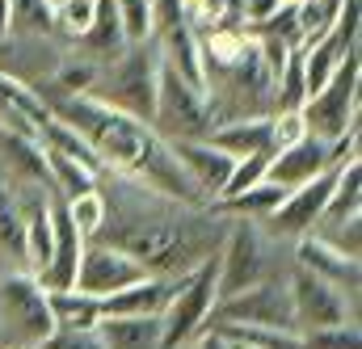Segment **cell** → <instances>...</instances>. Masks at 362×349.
<instances>
[{"label": "cell", "mask_w": 362, "mask_h": 349, "mask_svg": "<svg viewBox=\"0 0 362 349\" xmlns=\"http://www.w3.org/2000/svg\"><path fill=\"white\" fill-rule=\"evenodd\" d=\"M223 215L211 206H181L160 198V211H131L127 223H101V232L93 240H105L122 253H131L144 265V273H160V278H177L189 273L194 265L219 253L223 240Z\"/></svg>", "instance_id": "1"}, {"label": "cell", "mask_w": 362, "mask_h": 349, "mask_svg": "<svg viewBox=\"0 0 362 349\" xmlns=\"http://www.w3.org/2000/svg\"><path fill=\"white\" fill-rule=\"evenodd\" d=\"M51 114H59L68 126H76L85 135L101 169H114L122 177H135L148 156L160 148V135L152 131V122H139L131 114H122L118 105L101 101L97 93H76V97H64L51 105Z\"/></svg>", "instance_id": "2"}, {"label": "cell", "mask_w": 362, "mask_h": 349, "mask_svg": "<svg viewBox=\"0 0 362 349\" xmlns=\"http://www.w3.org/2000/svg\"><path fill=\"white\" fill-rule=\"evenodd\" d=\"M358 85H362V59H358V47H354V51H346L337 72L303 101L299 114H303L308 135L333 143L346 131H354L358 126Z\"/></svg>", "instance_id": "3"}, {"label": "cell", "mask_w": 362, "mask_h": 349, "mask_svg": "<svg viewBox=\"0 0 362 349\" xmlns=\"http://www.w3.org/2000/svg\"><path fill=\"white\" fill-rule=\"evenodd\" d=\"M223 219H232V223L223 227V240L215 253V299L270 278V244H266L262 223L245 219V215H223Z\"/></svg>", "instance_id": "4"}, {"label": "cell", "mask_w": 362, "mask_h": 349, "mask_svg": "<svg viewBox=\"0 0 362 349\" xmlns=\"http://www.w3.org/2000/svg\"><path fill=\"white\" fill-rule=\"evenodd\" d=\"M55 333V316L42 282L25 273L0 278V345H42Z\"/></svg>", "instance_id": "5"}, {"label": "cell", "mask_w": 362, "mask_h": 349, "mask_svg": "<svg viewBox=\"0 0 362 349\" xmlns=\"http://www.w3.org/2000/svg\"><path fill=\"white\" fill-rule=\"evenodd\" d=\"M156 76H160V51H156V38L152 42H135L127 47L118 59H110V72H105V85L97 97L118 105L122 114L139 118V122H152V110H156Z\"/></svg>", "instance_id": "6"}, {"label": "cell", "mask_w": 362, "mask_h": 349, "mask_svg": "<svg viewBox=\"0 0 362 349\" xmlns=\"http://www.w3.org/2000/svg\"><path fill=\"white\" fill-rule=\"evenodd\" d=\"M211 307H215V257H206L202 265H194L189 273L177 278V286L160 312V345H189V337H198L206 329Z\"/></svg>", "instance_id": "7"}, {"label": "cell", "mask_w": 362, "mask_h": 349, "mask_svg": "<svg viewBox=\"0 0 362 349\" xmlns=\"http://www.w3.org/2000/svg\"><path fill=\"white\" fill-rule=\"evenodd\" d=\"M215 324H249V329H286L295 333V312H291V290H286V278H262L236 295H223L215 299L211 316H206V329Z\"/></svg>", "instance_id": "8"}, {"label": "cell", "mask_w": 362, "mask_h": 349, "mask_svg": "<svg viewBox=\"0 0 362 349\" xmlns=\"http://www.w3.org/2000/svg\"><path fill=\"white\" fill-rule=\"evenodd\" d=\"M215 126L211 101L189 88L177 72L160 59V76H156V110H152V131L160 139H206Z\"/></svg>", "instance_id": "9"}, {"label": "cell", "mask_w": 362, "mask_h": 349, "mask_svg": "<svg viewBox=\"0 0 362 349\" xmlns=\"http://www.w3.org/2000/svg\"><path fill=\"white\" fill-rule=\"evenodd\" d=\"M286 290H291V312H295V333L299 337L354 320V299H346L333 282H325V278H316L299 265L286 273Z\"/></svg>", "instance_id": "10"}, {"label": "cell", "mask_w": 362, "mask_h": 349, "mask_svg": "<svg viewBox=\"0 0 362 349\" xmlns=\"http://www.w3.org/2000/svg\"><path fill=\"white\" fill-rule=\"evenodd\" d=\"M333 177H337V165H329L325 173H316L312 181H303V185L286 189V194H282V202H278L270 215L262 219V223H266V232L278 236V240H299V236L316 232V227H320V219H325V202H329Z\"/></svg>", "instance_id": "11"}, {"label": "cell", "mask_w": 362, "mask_h": 349, "mask_svg": "<svg viewBox=\"0 0 362 349\" xmlns=\"http://www.w3.org/2000/svg\"><path fill=\"white\" fill-rule=\"evenodd\" d=\"M144 278V265L135 261L131 253L105 244V240H85V253H81V269H76V290H85L93 299H105L131 282Z\"/></svg>", "instance_id": "12"}, {"label": "cell", "mask_w": 362, "mask_h": 349, "mask_svg": "<svg viewBox=\"0 0 362 349\" xmlns=\"http://www.w3.org/2000/svg\"><path fill=\"white\" fill-rule=\"evenodd\" d=\"M295 265H299V269H308V273H316V278H325V282H333L346 299H354V303H358L362 257H346V253H337L329 240H320L316 232H308V236H299V240H295Z\"/></svg>", "instance_id": "13"}, {"label": "cell", "mask_w": 362, "mask_h": 349, "mask_svg": "<svg viewBox=\"0 0 362 349\" xmlns=\"http://www.w3.org/2000/svg\"><path fill=\"white\" fill-rule=\"evenodd\" d=\"M165 143L173 148V156L181 160V169H185L189 181L198 185L202 202L211 206V202L223 194V181H228V173H232L236 156H228V152L215 148L211 139H165Z\"/></svg>", "instance_id": "14"}, {"label": "cell", "mask_w": 362, "mask_h": 349, "mask_svg": "<svg viewBox=\"0 0 362 349\" xmlns=\"http://www.w3.org/2000/svg\"><path fill=\"white\" fill-rule=\"evenodd\" d=\"M156 51L185 85L198 88L211 101V76H206V59H202V38H198V30L189 21H177L165 34H156Z\"/></svg>", "instance_id": "15"}, {"label": "cell", "mask_w": 362, "mask_h": 349, "mask_svg": "<svg viewBox=\"0 0 362 349\" xmlns=\"http://www.w3.org/2000/svg\"><path fill=\"white\" fill-rule=\"evenodd\" d=\"M329 165H333V148L325 139H316V135H303L299 143H291V148H282V152L270 156L266 181L282 185V189H295V185L312 181L316 173H325Z\"/></svg>", "instance_id": "16"}, {"label": "cell", "mask_w": 362, "mask_h": 349, "mask_svg": "<svg viewBox=\"0 0 362 349\" xmlns=\"http://www.w3.org/2000/svg\"><path fill=\"white\" fill-rule=\"evenodd\" d=\"M47 118H51V101H42L38 88L17 81V76H8V72H0V126L38 139Z\"/></svg>", "instance_id": "17"}, {"label": "cell", "mask_w": 362, "mask_h": 349, "mask_svg": "<svg viewBox=\"0 0 362 349\" xmlns=\"http://www.w3.org/2000/svg\"><path fill=\"white\" fill-rule=\"evenodd\" d=\"M177 278L144 273L139 282H131V286H122V290H114V295L101 299V320L105 316H160L165 303H169V295H173V286H177Z\"/></svg>", "instance_id": "18"}, {"label": "cell", "mask_w": 362, "mask_h": 349, "mask_svg": "<svg viewBox=\"0 0 362 349\" xmlns=\"http://www.w3.org/2000/svg\"><path fill=\"white\" fill-rule=\"evenodd\" d=\"M215 148H223L228 156H249L270 148V114H240V118H223L211 126L206 135Z\"/></svg>", "instance_id": "19"}, {"label": "cell", "mask_w": 362, "mask_h": 349, "mask_svg": "<svg viewBox=\"0 0 362 349\" xmlns=\"http://www.w3.org/2000/svg\"><path fill=\"white\" fill-rule=\"evenodd\" d=\"M97 329H101L105 349H165L160 316H105Z\"/></svg>", "instance_id": "20"}, {"label": "cell", "mask_w": 362, "mask_h": 349, "mask_svg": "<svg viewBox=\"0 0 362 349\" xmlns=\"http://www.w3.org/2000/svg\"><path fill=\"white\" fill-rule=\"evenodd\" d=\"M81 42H85V51H89L93 59H105V64L127 51V34H122L114 0H97V13H93L89 30L81 34Z\"/></svg>", "instance_id": "21"}, {"label": "cell", "mask_w": 362, "mask_h": 349, "mask_svg": "<svg viewBox=\"0 0 362 349\" xmlns=\"http://www.w3.org/2000/svg\"><path fill=\"white\" fill-rule=\"evenodd\" d=\"M55 329H97L101 324V299H93L85 290L68 286V290H47Z\"/></svg>", "instance_id": "22"}, {"label": "cell", "mask_w": 362, "mask_h": 349, "mask_svg": "<svg viewBox=\"0 0 362 349\" xmlns=\"http://www.w3.org/2000/svg\"><path fill=\"white\" fill-rule=\"evenodd\" d=\"M346 215H362V160L358 156L337 165L329 202H325V219H346Z\"/></svg>", "instance_id": "23"}, {"label": "cell", "mask_w": 362, "mask_h": 349, "mask_svg": "<svg viewBox=\"0 0 362 349\" xmlns=\"http://www.w3.org/2000/svg\"><path fill=\"white\" fill-rule=\"evenodd\" d=\"M47 152V148H42ZM47 177H51V189H59V198H76L85 189H97V169L64 156V152H47Z\"/></svg>", "instance_id": "24"}, {"label": "cell", "mask_w": 362, "mask_h": 349, "mask_svg": "<svg viewBox=\"0 0 362 349\" xmlns=\"http://www.w3.org/2000/svg\"><path fill=\"white\" fill-rule=\"evenodd\" d=\"M55 30V0H8V34L42 38Z\"/></svg>", "instance_id": "25"}, {"label": "cell", "mask_w": 362, "mask_h": 349, "mask_svg": "<svg viewBox=\"0 0 362 349\" xmlns=\"http://www.w3.org/2000/svg\"><path fill=\"white\" fill-rule=\"evenodd\" d=\"M64 206H68L72 227H76L85 240H93V236L101 232V223H105V215H110V202H105L101 189H85V194H76V198H64Z\"/></svg>", "instance_id": "26"}, {"label": "cell", "mask_w": 362, "mask_h": 349, "mask_svg": "<svg viewBox=\"0 0 362 349\" xmlns=\"http://www.w3.org/2000/svg\"><path fill=\"white\" fill-rule=\"evenodd\" d=\"M270 156H274V148H262V152H249V156H236L232 173H228V181H223V194H219L215 202H223V198H236L240 189H249V185L266 181V169H270Z\"/></svg>", "instance_id": "27"}, {"label": "cell", "mask_w": 362, "mask_h": 349, "mask_svg": "<svg viewBox=\"0 0 362 349\" xmlns=\"http://www.w3.org/2000/svg\"><path fill=\"white\" fill-rule=\"evenodd\" d=\"M181 13H185V21L202 34V30L228 25V21L240 13V0H181Z\"/></svg>", "instance_id": "28"}, {"label": "cell", "mask_w": 362, "mask_h": 349, "mask_svg": "<svg viewBox=\"0 0 362 349\" xmlns=\"http://www.w3.org/2000/svg\"><path fill=\"white\" fill-rule=\"evenodd\" d=\"M114 8H118L122 34H127V47H135V42H152V38H156V25H152V0H114Z\"/></svg>", "instance_id": "29"}, {"label": "cell", "mask_w": 362, "mask_h": 349, "mask_svg": "<svg viewBox=\"0 0 362 349\" xmlns=\"http://www.w3.org/2000/svg\"><path fill=\"white\" fill-rule=\"evenodd\" d=\"M320 223H333V232H316L320 240H329L337 253L346 257H362V215H346V219H320Z\"/></svg>", "instance_id": "30"}, {"label": "cell", "mask_w": 362, "mask_h": 349, "mask_svg": "<svg viewBox=\"0 0 362 349\" xmlns=\"http://www.w3.org/2000/svg\"><path fill=\"white\" fill-rule=\"evenodd\" d=\"M97 0H55V30H64L68 38H81L89 30Z\"/></svg>", "instance_id": "31"}, {"label": "cell", "mask_w": 362, "mask_h": 349, "mask_svg": "<svg viewBox=\"0 0 362 349\" xmlns=\"http://www.w3.org/2000/svg\"><path fill=\"white\" fill-rule=\"evenodd\" d=\"M303 349H362L358 324H354V320H346V324H333V329L303 333Z\"/></svg>", "instance_id": "32"}, {"label": "cell", "mask_w": 362, "mask_h": 349, "mask_svg": "<svg viewBox=\"0 0 362 349\" xmlns=\"http://www.w3.org/2000/svg\"><path fill=\"white\" fill-rule=\"evenodd\" d=\"M51 85H59L68 97H76V93H93V85H97V64H93V59L64 64V68L51 76Z\"/></svg>", "instance_id": "33"}, {"label": "cell", "mask_w": 362, "mask_h": 349, "mask_svg": "<svg viewBox=\"0 0 362 349\" xmlns=\"http://www.w3.org/2000/svg\"><path fill=\"white\" fill-rule=\"evenodd\" d=\"M47 349H105L101 329H55L47 341Z\"/></svg>", "instance_id": "34"}, {"label": "cell", "mask_w": 362, "mask_h": 349, "mask_svg": "<svg viewBox=\"0 0 362 349\" xmlns=\"http://www.w3.org/2000/svg\"><path fill=\"white\" fill-rule=\"evenodd\" d=\"M278 4H286V0H240V17H245V30H257L266 17L278 13Z\"/></svg>", "instance_id": "35"}, {"label": "cell", "mask_w": 362, "mask_h": 349, "mask_svg": "<svg viewBox=\"0 0 362 349\" xmlns=\"http://www.w3.org/2000/svg\"><path fill=\"white\" fill-rule=\"evenodd\" d=\"M189 349H228V345H223V337L215 329H202L198 337H189Z\"/></svg>", "instance_id": "36"}, {"label": "cell", "mask_w": 362, "mask_h": 349, "mask_svg": "<svg viewBox=\"0 0 362 349\" xmlns=\"http://www.w3.org/2000/svg\"><path fill=\"white\" fill-rule=\"evenodd\" d=\"M8 42V0H0V47Z\"/></svg>", "instance_id": "37"}, {"label": "cell", "mask_w": 362, "mask_h": 349, "mask_svg": "<svg viewBox=\"0 0 362 349\" xmlns=\"http://www.w3.org/2000/svg\"><path fill=\"white\" fill-rule=\"evenodd\" d=\"M0 349H47V345H0Z\"/></svg>", "instance_id": "38"}]
</instances>
